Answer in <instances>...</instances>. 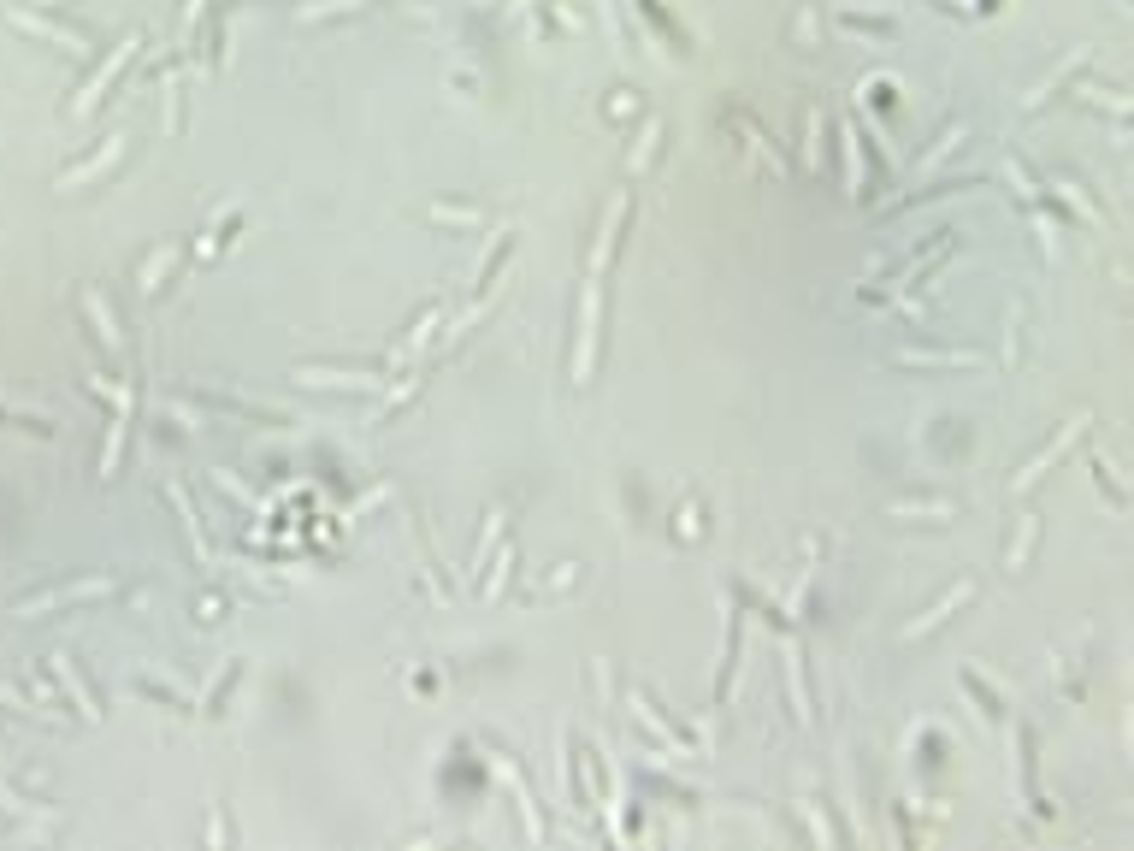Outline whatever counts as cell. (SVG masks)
<instances>
[{
	"mask_svg": "<svg viewBox=\"0 0 1134 851\" xmlns=\"http://www.w3.org/2000/svg\"><path fill=\"white\" fill-rule=\"evenodd\" d=\"M1034 532H1040V521L1028 515V521H1022V532H1016V550H1010V568H1022V562H1028V550H1034Z\"/></svg>",
	"mask_w": 1134,
	"mask_h": 851,
	"instance_id": "cell-19",
	"label": "cell"
},
{
	"mask_svg": "<svg viewBox=\"0 0 1134 851\" xmlns=\"http://www.w3.org/2000/svg\"><path fill=\"white\" fill-rule=\"evenodd\" d=\"M432 326H438V308H432V314H420V326L408 331V343H402V355H414V349L426 343V331H432Z\"/></svg>",
	"mask_w": 1134,
	"mask_h": 851,
	"instance_id": "cell-23",
	"label": "cell"
},
{
	"mask_svg": "<svg viewBox=\"0 0 1134 851\" xmlns=\"http://www.w3.org/2000/svg\"><path fill=\"white\" fill-rule=\"evenodd\" d=\"M136 48H142L136 36H130L125 48H113V60H107V66H101V71H95V77H89L83 89H77V101H71V113H89V107H95V95H101V89H107V83L119 77V66H125V60H130V54H136Z\"/></svg>",
	"mask_w": 1134,
	"mask_h": 851,
	"instance_id": "cell-1",
	"label": "cell"
},
{
	"mask_svg": "<svg viewBox=\"0 0 1134 851\" xmlns=\"http://www.w3.org/2000/svg\"><path fill=\"white\" fill-rule=\"evenodd\" d=\"M638 101H632V89H621V95H609V113H632Z\"/></svg>",
	"mask_w": 1134,
	"mask_h": 851,
	"instance_id": "cell-24",
	"label": "cell"
},
{
	"mask_svg": "<svg viewBox=\"0 0 1134 851\" xmlns=\"http://www.w3.org/2000/svg\"><path fill=\"white\" fill-rule=\"evenodd\" d=\"M1081 426H1087V420H1070V426H1064V432H1058V438H1052V444H1046V450H1040V456L1028 461V467H1022V473H1016V491H1028V485H1034V479H1040V473H1046V467H1052V461L1064 456V450H1070L1075 438H1081Z\"/></svg>",
	"mask_w": 1134,
	"mask_h": 851,
	"instance_id": "cell-2",
	"label": "cell"
},
{
	"mask_svg": "<svg viewBox=\"0 0 1134 851\" xmlns=\"http://www.w3.org/2000/svg\"><path fill=\"white\" fill-rule=\"evenodd\" d=\"M969 597H975V580H963V586L951 591V597H940V603H934V609H928V615H916V621H910V627H904V639H922V633H934V627H940V621H951V609H963V603H969Z\"/></svg>",
	"mask_w": 1134,
	"mask_h": 851,
	"instance_id": "cell-3",
	"label": "cell"
},
{
	"mask_svg": "<svg viewBox=\"0 0 1134 851\" xmlns=\"http://www.w3.org/2000/svg\"><path fill=\"white\" fill-rule=\"evenodd\" d=\"M503 786H508V792H514V804H520V816H526V834H532V840L544 846V840H550V828H544V816H538V804H532V792H526V781H520V775L508 769V763H503Z\"/></svg>",
	"mask_w": 1134,
	"mask_h": 851,
	"instance_id": "cell-5",
	"label": "cell"
},
{
	"mask_svg": "<svg viewBox=\"0 0 1134 851\" xmlns=\"http://www.w3.org/2000/svg\"><path fill=\"white\" fill-rule=\"evenodd\" d=\"M662 136H668V125H662V119H650V125H644V136L632 142V154H627V172H644V166H650V154L662 148Z\"/></svg>",
	"mask_w": 1134,
	"mask_h": 851,
	"instance_id": "cell-10",
	"label": "cell"
},
{
	"mask_svg": "<svg viewBox=\"0 0 1134 851\" xmlns=\"http://www.w3.org/2000/svg\"><path fill=\"white\" fill-rule=\"evenodd\" d=\"M497 544H503V509H497V515L485 521V532H479V544H473V562H467V574H473V586H479V568L491 562V550H497Z\"/></svg>",
	"mask_w": 1134,
	"mask_h": 851,
	"instance_id": "cell-9",
	"label": "cell"
},
{
	"mask_svg": "<svg viewBox=\"0 0 1134 851\" xmlns=\"http://www.w3.org/2000/svg\"><path fill=\"white\" fill-rule=\"evenodd\" d=\"M963 692H969V698H981V704H987V716H993V721L1005 716V698H993V692H987V680H981V674H975V668H969V674H963Z\"/></svg>",
	"mask_w": 1134,
	"mask_h": 851,
	"instance_id": "cell-17",
	"label": "cell"
},
{
	"mask_svg": "<svg viewBox=\"0 0 1134 851\" xmlns=\"http://www.w3.org/2000/svg\"><path fill=\"white\" fill-rule=\"evenodd\" d=\"M201 6H207V0H189V6H184V24H195V18H201Z\"/></svg>",
	"mask_w": 1134,
	"mask_h": 851,
	"instance_id": "cell-25",
	"label": "cell"
},
{
	"mask_svg": "<svg viewBox=\"0 0 1134 851\" xmlns=\"http://www.w3.org/2000/svg\"><path fill=\"white\" fill-rule=\"evenodd\" d=\"M845 24H851V30L863 24V30H875V36H898V24H892V18H857V12H845Z\"/></svg>",
	"mask_w": 1134,
	"mask_h": 851,
	"instance_id": "cell-22",
	"label": "cell"
},
{
	"mask_svg": "<svg viewBox=\"0 0 1134 851\" xmlns=\"http://www.w3.org/2000/svg\"><path fill=\"white\" fill-rule=\"evenodd\" d=\"M83 308H89V320L101 326V337H107V343L119 349V331H113V314H107V302H101V296H83Z\"/></svg>",
	"mask_w": 1134,
	"mask_h": 851,
	"instance_id": "cell-18",
	"label": "cell"
},
{
	"mask_svg": "<svg viewBox=\"0 0 1134 851\" xmlns=\"http://www.w3.org/2000/svg\"><path fill=\"white\" fill-rule=\"evenodd\" d=\"M839 142H845V184H851V190H863V154H857V125H845V131H839Z\"/></svg>",
	"mask_w": 1134,
	"mask_h": 851,
	"instance_id": "cell-15",
	"label": "cell"
},
{
	"mask_svg": "<svg viewBox=\"0 0 1134 851\" xmlns=\"http://www.w3.org/2000/svg\"><path fill=\"white\" fill-rule=\"evenodd\" d=\"M119 148H125V136H113V142H107V148H101L95 160H83V166H71V172H65V184H83V178H95V172H101V166H107V160H113Z\"/></svg>",
	"mask_w": 1134,
	"mask_h": 851,
	"instance_id": "cell-16",
	"label": "cell"
},
{
	"mask_svg": "<svg viewBox=\"0 0 1134 851\" xmlns=\"http://www.w3.org/2000/svg\"><path fill=\"white\" fill-rule=\"evenodd\" d=\"M125 438H130V391H119V414H113V432H107V450H101V473H113L119 456H125Z\"/></svg>",
	"mask_w": 1134,
	"mask_h": 851,
	"instance_id": "cell-6",
	"label": "cell"
},
{
	"mask_svg": "<svg viewBox=\"0 0 1134 851\" xmlns=\"http://www.w3.org/2000/svg\"><path fill=\"white\" fill-rule=\"evenodd\" d=\"M508 568H514V550H503V556H497V568H491V574H485V597H497V591H503V580H508Z\"/></svg>",
	"mask_w": 1134,
	"mask_h": 851,
	"instance_id": "cell-20",
	"label": "cell"
},
{
	"mask_svg": "<svg viewBox=\"0 0 1134 851\" xmlns=\"http://www.w3.org/2000/svg\"><path fill=\"white\" fill-rule=\"evenodd\" d=\"M892 367H981V355H969V349L963 355H910L904 349V355H892Z\"/></svg>",
	"mask_w": 1134,
	"mask_h": 851,
	"instance_id": "cell-12",
	"label": "cell"
},
{
	"mask_svg": "<svg viewBox=\"0 0 1134 851\" xmlns=\"http://www.w3.org/2000/svg\"><path fill=\"white\" fill-rule=\"evenodd\" d=\"M107 586H95V580H83V586H71V591H48V597H30L18 615H42V609H54V603H83V597H101Z\"/></svg>",
	"mask_w": 1134,
	"mask_h": 851,
	"instance_id": "cell-8",
	"label": "cell"
},
{
	"mask_svg": "<svg viewBox=\"0 0 1134 851\" xmlns=\"http://www.w3.org/2000/svg\"><path fill=\"white\" fill-rule=\"evenodd\" d=\"M367 0H319V6H302V18H325V12H355Z\"/></svg>",
	"mask_w": 1134,
	"mask_h": 851,
	"instance_id": "cell-21",
	"label": "cell"
},
{
	"mask_svg": "<svg viewBox=\"0 0 1134 851\" xmlns=\"http://www.w3.org/2000/svg\"><path fill=\"white\" fill-rule=\"evenodd\" d=\"M786 692H792V716L810 727V704H804V662H798V651L786 645Z\"/></svg>",
	"mask_w": 1134,
	"mask_h": 851,
	"instance_id": "cell-11",
	"label": "cell"
},
{
	"mask_svg": "<svg viewBox=\"0 0 1134 851\" xmlns=\"http://www.w3.org/2000/svg\"><path fill=\"white\" fill-rule=\"evenodd\" d=\"M178 255H184V237H178V243H166V249L154 255V261L142 266V290H160V278L172 272V261H178Z\"/></svg>",
	"mask_w": 1134,
	"mask_h": 851,
	"instance_id": "cell-13",
	"label": "cell"
},
{
	"mask_svg": "<svg viewBox=\"0 0 1134 851\" xmlns=\"http://www.w3.org/2000/svg\"><path fill=\"white\" fill-rule=\"evenodd\" d=\"M296 385H308V391H378L384 379H361V373H319V367H302V373H296Z\"/></svg>",
	"mask_w": 1134,
	"mask_h": 851,
	"instance_id": "cell-4",
	"label": "cell"
},
{
	"mask_svg": "<svg viewBox=\"0 0 1134 851\" xmlns=\"http://www.w3.org/2000/svg\"><path fill=\"white\" fill-rule=\"evenodd\" d=\"M166 497H172V509L184 515V532H189V544H195V556H201V568H213V556H207V538H201V521H195V509H189L184 485H166Z\"/></svg>",
	"mask_w": 1134,
	"mask_h": 851,
	"instance_id": "cell-7",
	"label": "cell"
},
{
	"mask_svg": "<svg viewBox=\"0 0 1134 851\" xmlns=\"http://www.w3.org/2000/svg\"><path fill=\"white\" fill-rule=\"evenodd\" d=\"M54 674L65 680V692H71V704H77L83 716H101V710H95V698H89V686H83V680L71 674V662H65V656H54Z\"/></svg>",
	"mask_w": 1134,
	"mask_h": 851,
	"instance_id": "cell-14",
	"label": "cell"
}]
</instances>
